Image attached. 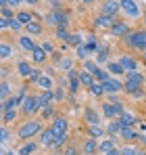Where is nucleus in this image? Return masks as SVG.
I'll use <instances>...</instances> for the list:
<instances>
[{
    "label": "nucleus",
    "instance_id": "28",
    "mask_svg": "<svg viewBox=\"0 0 146 155\" xmlns=\"http://www.w3.org/2000/svg\"><path fill=\"white\" fill-rule=\"evenodd\" d=\"M23 29H25V34H29V36H40V34L44 31V25H42L40 21H36V19H33V21H31V23H27Z\"/></svg>",
    "mask_w": 146,
    "mask_h": 155
},
{
    "label": "nucleus",
    "instance_id": "20",
    "mask_svg": "<svg viewBox=\"0 0 146 155\" xmlns=\"http://www.w3.org/2000/svg\"><path fill=\"white\" fill-rule=\"evenodd\" d=\"M13 54H15V44H11V42L4 38L2 44H0V57H2V61H8Z\"/></svg>",
    "mask_w": 146,
    "mask_h": 155
},
{
    "label": "nucleus",
    "instance_id": "4",
    "mask_svg": "<svg viewBox=\"0 0 146 155\" xmlns=\"http://www.w3.org/2000/svg\"><path fill=\"white\" fill-rule=\"evenodd\" d=\"M46 23L52 27H67L69 25V13L65 8H52L46 15Z\"/></svg>",
    "mask_w": 146,
    "mask_h": 155
},
{
    "label": "nucleus",
    "instance_id": "53",
    "mask_svg": "<svg viewBox=\"0 0 146 155\" xmlns=\"http://www.w3.org/2000/svg\"><path fill=\"white\" fill-rule=\"evenodd\" d=\"M79 2H81V4H92L94 0H79Z\"/></svg>",
    "mask_w": 146,
    "mask_h": 155
},
{
    "label": "nucleus",
    "instance_id": "14",
    "mask_svg": "<svg viewBox=\"0 0 146 155\" xmlns=\"http://www.w3.org/2000/svg\"><path fill=\"white\" fill-rule=\"evenodd\" d=\"M17 44H19V48L25 52H31L38 44H36V40H33V36H29V34H21L19 38H17Z\"/></svg>",
    "mask_w": 146,
    "mask_h": 155
},
{
    "label": "nucleus",
    "instance_id": "22",
    "mask_svg": "<svg viewBox=\"0 0 146 155\" xmlns=\"http://www.w3.org/2000/svg\"><path fill=\"white\" fill-rule=\"evenodd\" d=\"M119 136H121L125 143H136V140L140 138V134L136 132V128H134V126H125V128L121 130V134H119Z\"/></svg>",
    "mask_w": 146,
    "mask_h": 155
},
{
    "label": "nucleus",
    "instance_id": "1",
    "mask_svg": "<svg viewBox=\"0 0 146 155\" xmlns=\"http://www.w3.org/2000/svg\"><path fill=\"white\" fill-rule=\"evenodd\" d=\"M42 122H44L42 117H31V120L21 122V126L17 128V136H19V140L27 143V140L40 136V132L44 130V124H42Z\"/></svg>",
    "mask_w": 146,
    "mask_h": 155
},
{
    "label": "nucleus",
    "instance_id": "18",
    "mask_svg": "<svg viewBox=\"0 0 146 155\" xmlns=\"http://www.w3.org/2000/svg\"><path fill=\"white\" fill-rule=\"evenodd\" d=\"M109 31H111V34H113L115 38H125V36H127V34H129L132 29H129V25H127L125 21H119V19H117V21H115V25L111 27Z\"/></svg>",
    "mask_w": 146,
    "mask_h": 155
},
{
    "label": "nucleus",
    "instance_id": "55",
    "mask_svg": "<svg viewBox=\"0 0 146 155\" xmlns=\"http://www.w3.org/2000/svg\"><path fill=\"white\" fill-rule=\"evenodd\" d=\"M140 155H146V149H142V151H140Z\"/></svg>",
    "mask_w": 146,
    "mask_h": 155
},
{
    "label": "nucleus",
    "instance_id": "48",
    "mask_svg": "<svg viewBox=\"0 0 146 155\" xmlns=\"http://www.w3.org/2000/svg\"><path fill=\"white\" fill-rule=\"evenodd\" d=\"M8 138H11V130L8 126H2V143H8Z\"/></svg>",
    "mask_w": 146,
    "mask_h": 155
},
{
    "label": "nucleus",
    "instance_id": "38",
    "mask_svg": "<svg viewBox=\"0 0 146 155\" xmlns=\"http://www.w3.org/2000/svg\"><path fill=\"white\" fill-rule=\"evenodd\" d=\"M40 117L52 122V120L56 117V115H54V105H50V107H42V109H40Z\"/></svg>",
    "mask_w": 146,
    "mask_h": 155
},
{
    "label": "nucleus",
    "instance_id": "40",
    "mask_svg": "<svg viewBox=\"0 0 146 155\" xmlns=\"http://www.w3.org/2000/svg\"><path fill=\"white\" fill-rule=\"evenodd\" d=\"M90 94H92V97H102V94H106L104 88H102V82H98V80H96V82L90 86Z\"/></svg>",
    "mask_w": 146,
    "mask_h": 155
},
{
    "label": "nucleus",
    "instance_id": "54",
    "mask_svg": "<svg viewBox=\"0 0 146 155\" xmlns=\"http://www.w3.org/2000/svg\"><path fill=\"white\" fill-rule=\"evenodd\" d=\"M142 61H144V63H146V51L142 52Z\"/></svg>",
    "mask_w": 146,
    "mask_h": 155
},
{
    "label": "nucleus",
    "instance_id": "21",
    "mask_svg": "<svg viewBox=\"0 0 146 155\" xmlns=\"http://www.w3.org/2000/svg\"><path fill=\"white\" fill-rule=\"evenodd\" d=\"M31 61H33L36 65H42V63L48 61V52L44 51L42 46H36V48L31 51Z\"/></svg>",
    "mask_w": 146,
    "mask_h": 155
},
{
    "label": "nucleus",
    "instance_id": "52",
    "mask_svg": "<svg viewBox=\"0 0 146 155\" xmlns=\"http://www.w3.org/2000/svg\"><path fill=\"white\" fill-rule=\"evenodd\" d=\"M25 4H31V6H36V4H40V0H25Z\"/></svg>",
    "mask_w": 146,
    "mask_h": 155
},
{
    "label": "nucleus",
    "instance_id": "19",
    "mask_svg": "<svg viewBox=\"0 0 146 155\" xmlns=\"http://www.w3.org/2000/svg\"><path fill=\"white\" fill-rule=\"evenodd\" d=\"M109 52H111L109 44L98 42V46H96V63L98 65H100V63H109Z\"/></svg>",
    "mask_w": 146,
    "mask_h": 155
},
{
    "label": "nucleus",
    "instance_id": "24",
    "mask_svg": "<svg viewBox=\"0 0 146 155\" xmlns=\"http://www.w3.org/2000/svg\"><path fill=\"white\" fill-rule=\"evenodd\" d=\"M17 71H19L21 78H25V80L29 82V78H31V74H33V67H31L29 61H19V63H17Z\"/></svg>",
    "mask_w": 146,
    "mask_h": 155
},
{
    "label": "nucleus",
    "instance_id": "10",
    "mask_svg": "<svg viewBox=\"0 0 146 155\" xmlns=\"http://www.w3.org/2000/svg\"><path fill=\"white\" fill-rule=\"evenodd\" d=\"M50 130L54 132V136H63L69 132V120L63 117V115H56L52 122H50Z\"/></svg>",
    "mask_w": 146,
    "mask_h": 155
},
{
    "label": "nucleus",
    "instance_id": "34",
    "mask_svg": "<svg viewBox=\"0 0 146 155\" xmlns=\"http://www.w3.org/2000/svg\"><path fill=\"white\" fill-rule=\"evenodd\" d=\"M119 120H121L123 128H125V126H136V122H138V120H136V115H134L132 111H127V109L121 113V117H119Z\"/></svg>",
    "mask_w": 146,
    "mask_h": 155
},
{
    "label": "nucleus",
    "instance_id": "3",
    "mask_svg": "<svg viewBox=\"0 0 146 155\" xmlns=\"http://www.w3.org/2000/svg\"><path fill=\"white\" fill-rule=\"evenodd\" d=\"M125 46L132 51H146V29H132L125 38H123Z\"/></svg>",
    "mask_w": 146,
    "mask_h": 155
},
{
    "label": "nucleus",
    "instance_id": "42",
    "mask_svg": "<svg viewBox=\"0 0 146 155\" xmlns=\"http://www.w3.org/2000/svg\"><path fill=\"white\" fill-rule=\"evenodd\" d=\"M63 155H81V147H75V145H67L63 149Z\"/></svg>",
    "mask_w": 146,
    "mask_h": 155
},
{
    "label": "nucleus",
    "instance_id": "51",
    "mask_svg": "<svg viewBox=\"0 0 146 155\" xmlns=\"http://www.w3.org/2000/svg\"><path fill=\"white\" fill-rule=\"evenodd\" d=\"M25 0H8V4H11V6H19V4H23Z\"/></svg>",
    "mask_w": 146,
    "mask_h": 155
},
{
    "label": "nucleus",
    "instance_id": "33",
    "mask_svg": "<svg viewBox=\"0 0 146 155\" xmlns=\"http://www.w3.org/2000/svg\"><path fill=\"white\" fill-rule=\"evenodd\" d=\"M15 17H17V21H19L23 27L36 19V17H33V13H29V11H17V15H15Z\"/></svg>",
    "mask_w": 146,
    "mask_h": 155
},
{
    "label": "nucleus",
    "instance_id": "25",
    "mask_svg": "<svg viewBox=\"0 0 146 155\" xmlns=\"http://www.w3.org/2000/svg\"><path fill=\"white\" fill-rule=\"evenodd\" d=\"M84 122H86L88 126H94V124H100L98 111H96V109H92V107H86V111H84Z\"/></svg>",
    "mask_w": 146,
    "mask_h": 155
},
{
    "label": "nucleus",
    "instance_id": "56",
    "mask_svg": "<svg viewBox=\"0 0 146 155\" xmlns=\"http://www.w3.org/2000/svg\"><path fill=\"white\" fill-rule=\"evenodd\" d=\"M52 155H61V153H52Z\"/></svg>",
    "mask_w": 146,
    "mask_h": 155
},
{
    "label": "nucleus",
    "instance_id": "49",
    "mask_svg": "<svg viewBox=\"0 0 146 155\" xmlns=\"http://www.w3.org/2000/svg\"><path fill=\"white\" fill-rule=\"evenodd\" d=\"M129 97H132V99H140V97H146V94H144V90L140 88V90H136V92H132Z\"/></svg>",
    "mask_w": 146,
    "mask_h": 155
},
{
    "label": "nucleus",
    "instance_id": "23",
    "mask_svg": "<svg viewBox=\"0 0 146 155\" xmlns=\"http://www.w3.org/2000/svg\"><path fill=\"white\" fill-rule=\"evenodd\" d=\"M121 130H123V124H121L119 117H117V120H111V122L106 124V134H109V136H115V138H117V136L121 134Z\"/></svg>",
    "mask_w": 146,
    "mask_h": 155
},
{
    "label": "nucleus",
    "instance_id": "43",
    "mask_svg": "<svg viewBox=\"0 0 146 155\" xmlns=\"http://www.w3.org/2000/svg\"><path fill=\"white\" fill-rule=\"evenodd\" d=\"M88 52H90V48H88V46H84V44H81V46H77V48H75V57H77V59H79V61H81V59H84V61H86V57H88Z\"/></svg>",
    "mask_w": 146,
    "mask_h": 155
},
{
    "label": "nucleus",
    "instance_id": "46",
    "mask_svg": "<svg viewBox=\"0 0 146 155\" xmlns=\"http://www.w3.org/2000/svg\"><path fill=\"white\" fill-rule=\"evenodd\" d=\"M17 13H13V8L11 6H2V19H13Z\"/></svg>",
    "mask_w": 146,
    "mask_h": 155
},
{
    "label": "nucleus",
    "instance_id": "27",
    "mask_svg": "<svg viewBox=\"0 0 146 155\" xmlns=\"http://www.w3.org/2000/svg\"><path fill=\"white\" fill-rule=\"evenodd\" d=\"M38 147H40V143H36V140H27V143H23V145L19 147L17 153H19V155H33L36 151H38Z\"/></svg>",
    "mask_w": 146,
    "mask_h": 155
},
{
    "label": "nucleus",
    "instance_id": "29",
    "mask_svg": "<svg viewBox=\"0 0 146 155\" xmlns=\"http://www.w3.org/2000/svg\"><path fill=\"white\" fill-rule=\"evenodd\" d=\"M19 111H21V109H8V111H2V126L13 124V122L19 117Z\"/></svg>",
    "mask_w": 146,
    "mask_h": 155
},
{
    "label": "nucleus",
    "instance_id": "17",
    "mask_svg": "<svg viewBox=\"0 0 146 155\" xmlns=\"http://www.w3.org/2000/svg\"><path fill=\"white\" fill-rule=\"evenodd\" d=\"M98 153V138H86L81 143V155H96Z\"/></svg>",
    "mask_w": 146,
    "mask_h": 155
},
{
    "label": "nucleus",
    "instance_id": "16",
    "mask_svg": "<svg viewBox=\"0 0 146 155\" xmlns=\"http://www.w3.org/2000/svg\"><path fill=\"white\" fill-rule=\"evenodd\" d=\"M115 17H109V15H98L96 19H94V29H111V27L115 25Z\"/></svg>",
    "mask_w": 146,
    "mask_h": 155
},
{
    "label": "nucleus",
    "instance_id": "45",
    "mask_svg": "<svg viewBox=\"0 0 146 155\" xmlns=\"http://www.w3.org/2000/svg\"><path fill=\"white\" fill-rule=\"evenodd\" d=\"M81 42H84V38H81L79 34H73L71 40H69V44H71V46H75V48H77V46H81Z\"/></svg>",
    "mask_w": 146,
    "mask_h": 155
},
{
    "label": "nucleus",
    "instance_id": "37",
    "mask_svg": "<svg viewBox=\"0 0 146 155\" xmlns=\"http://www.w3.org/2000/svg\"><path fill=\"white\" fill-rule=\"evenodd\" d=\"M140 147L138 145H134V143H125L121 147V155H140Z\"/></svg>",
    "mask_w": 146,
    "mask_h": 155
},
{
    "label": "nucleus",
    "instance_id": "6",
    "mask_svg": "<svg viewBox=\"0 0 146 155\" xmlns=\"http://www.w3.org/2000/svg\"><path fill=\"white\" fill-rule=\"evenodd\" d=\"M100 109H102V115L106 120H117V117H121V113L125 111L121 101H104V103L100 105Z\"/></svg>",
    "mask_w": 146,
    "mask_h": 155
},
{
    "label": "nucleus",
    "instance_id": "32",
    "mask_svg": "<svg viewBox=\"0 0 146 155\" xmlns=\"http://www.w3.org/2000/svg\"><path fill=\"white\" fill-rule=\"evenodd\" d=\"M54 34H56V40H61L65 44H69V40H71V36H73L67 27H54Z\"/></svg>",
    "mask_w": 146,
    "mask_h": 155
},
{
    "label": "nucleus",
    "instance_id": "47",
    "mask_svg": "<svg viewBox=\"0 0 146 155\" xmlns=\"http://www.w3.org/2000/svg\"><path fill=\"white\" fill-rule=\"evenodd\" d=\"M40 46H42V48H44V51L48 52H52V54H54V44H52V42H42V44H40Z\"/></svg>",
    "mask_w": 146,
    "mask_h": 155
},
{
    "label": "nucleus",
    "instance_id": "41",
    "mask_svg": "<svg viewBox=\"0 0 146 155\" xmlns=\"http://www.w3.org/2000/svg\"><path fill=\"white\" fill-rule=\"evenodd\" d=\"M88 132H90L92 138H98V136H102L106 132V128H102L100 124H94V126H88Z\"/></svg>",
    "mask_w": 146,
    "mask_h": 155
},
{
    "label": "nucleus",
    "instance_id": "13",
    "mask_svg": "<svg viewBox=\"0 0 146 155\" xmlns=\"http://www.w3.org/2000/svg\"><path fill=\"white\" fill-rule=\"evenodd\" d=\"M33 86H36L40 92H44V90H54V88H56V86H54V78L50 76L48 71H42V76L33 82Z\"/></svg>",
    "mask_w": 146,
    "mask_h": 155
},
{
    "label": "nucleus",
    "instance_id": "31",
    "mask_svg": "<svg viewBox=\"0 0 146 155\" xmlns=\"http://www.w3.org/2000/svg\"><path fill=\"white\" fill-rule=\"evenodd\" d=\"M79 82H81V86H84V88H90V86H92V84L96 82V78L92 76L90 71L81 69V71H79Z\"/></svg>",
    "mask_w": 146,
    "mask_h": 155
},
{
    "label": "nucleus",
    "instance_id": "44",
    "mask_svg": "<svg viewBox=\"0 0 146 155\" xmlns=\"http://www.w3.org/2000/svg\"><path fill=\"white\" fill-rule=\"evenodd\" d=\"M65 99V92H63V86H56L54 88V103H61Z\"/></svg>",
    "mask_w": 146,
    "mask_h": 155
},
{
    "label": "nucleus",
    "instance_id": "11",
    "mask_svg": "<svg viewBox=\"0 0 146 155\" xmlns=\"http://www.w3.org/2000/svg\"><path fill=\"white\" fill-rule=\"evenodd\" d=\"M119 11H121V0H102V4H100V15L117 17Z\"/></svg>",
    "mask_w": 146,
    "mask_h": 155
},
{
    "label": "nucleus",
    "instance_id": "39",
    "mask_svg": "<svg viewBox=\"0 0 146 155\" xmlns=\"http://www.w3.org/2000/svg\"><path fill=\"white\" fill-rule=\"evenodd\" d=\"M73 59H69V57H59V67L61 69H67V71H71V69H75L73 67Z\"/></svg>",
    "mask_w": 146,
    "mask_h": 155
},
{
    "label": "nucleus",
    "instance_id": "8",
    "mask_svg": "<svg viewBox=\"0 0 146 155\" xmlns=\"http://www.w3.org/2000/svg\"><path fill=\"white\" fill-rule=\"evenodd\" d=\"M102 88H104V92L106 94H119V92H123V82L121 80H117V78L109 76L106 80H102Z\"/></svg>",
    "mask_w": 146,
    "mask_h": 155
},
{
    "label": "nucleus",
    "instance_id": "5",
    "mask_svg": "<svg viewBox=\"0 0 146 155\" xmlns=\"http://www.w3.org/2000/svg\"><path fill=\"white\" fill-rule=\"evenodd\" d=\"M144 86V76L140 71H132V74H125V82H123V92L132 94L136 90H140Z\"/></svg>",
    "mask_w": 146,
    "mask_h": 155
},
{
    "label": "nucleus",
    "instance_id": "7",
    "mask_svg": "<svg viewBox=\"0 0 146 155\" xmlns=\"http://www.w3.org/2000/svg\"><path fill=\"white\" fill-rule=\"evenodd\" d=\"M121 13L125 17H132V19H140L142 17V11H140L136 0H121Z\"/></svg>",
    "mask_w": 146,
    "mask_h": 155
},
{
    "label": "nucleus",
    "instance_id": "50",
    "mask_svg": "<svg viewBox=\"0 0 146 155\" xmlns=\"http://www.w3.org/2000/svg\"><path fill=\"white\" fill-rule=\"evenodd\" d=\"M106 155H121V149H119V147H115V149H111Z\"/></svg>",
    "mask_w": 146,
    "mask_h": 155
},
{
    "label": "nucleus",
    "instance_id": "15",
    "mask_svg": "<svg viewBox=\"0 0 146 155\" xmlns=\"http://www.w3.org/2000/svg\"><path fill=\"white\" fill-rule=\"evenodd\" d=\"M54 140H56V136H54V132L48 128H44L42 132H40V147H46V149H52V145H54Z\"/></svg>",
    "mask_w": 146,
    "mask_h": 155
},
{
    "label": "nucleus",
    "instance_id": "26",
    "mask_svg": "<svg viewBox=\"0 0 146 155\" xmlns=\"http://www.w3.org/2000/svg\"><path fill=\"white\" fill-rule=\"evenodd\" d=\"M115 147H117V138H115V136H109L106 140H102V143L98 145V153H100V155H106L111 149H115Z\"/></svg>",
    "mask_w": 146,
    "mask_h": 155
},
{
    "label": "nucleus",
    "instance_id": "30",
    "mask_svg": "<svg viewBox=\"0 0 146 155\" xmlns=\"http://www.w3.org/2000/svg\"><path fill=\"white\" fill-rule=\"evenodd\" d=\"M38 97H40V105H42V107H50V105H54V90L38 92Z\"/></svg>",
    "mask_w": 146,
    "mask_h": 155
},
{
    "label": "nucleus",
    "instance_id": "35",
    "mask_svg": "<svg viewBox=\"0 0 146 155\" xmlns=\"http://www.w3.org/2000/svg\"><path fill=\"white\" fill-rule=\"evenodd\" d=\"M13 97V88H11V84L6 82V78L2 80V86H0V99H2V103L6 101V99H11Z\"/></svg>",
    "mask_w": 146,
    "mask_h": 155
},
{
    "label": "nucleus",
    "instance_id": "36",
    "mask_svg": "<svg viewBox=\"0 0 146 155\" xmlns=\"http://www.w3.org/2000/svg\"><path fill=\"white\" fill-rule=\"evenodd\" d=\"M106 69H109V76L113 74V76H123L125 71H123V67L119 65V61H109L106 63Z\"/></svg>",
    "mask_w": 146,
    "mask_h": 155
},
{
    "label": "nucleus",
    "instance_id": "9",
    "mask_svg": "<svg viewBox=\"0 0 146 155\" xmlns=\"http://www.w3.org/2000/svg\"><path fill=\"white\" fill-rule=\"evenodd\" d=\"M81 69L90 71V74L96 78L98 82H102V80H106V78H109V74H106V71H104V69L98 65L96 61H90V59H86V61H84V67H81Z\"/></svg>",
    "mask_w": 146,
    "mask_h": 155
},
{
    "label": "nucleus",
    "instance_id": "2",
    "mask_svg": "<svg viewBox=\"0 0 146 155\" xmlns=\"http://www.w3.org/2000/svg\"><path fill=\"white\" fill-rule=\"evenodd\" d=\"M40 109H42L40 97H38L36 92H29V94L25 97V101L21 103V115H23L25 120H31V117H36V115L40 113Z\"/></svg>",
    "mask_w": 146,
    "mask_h": 155
},
{
    "label": "nucleus",
    "instance_id": "12",
    "mask_svg": "<svg viewBox=\"0 0 146 155\" xmlns=\"http://www.w3.org/2000/svg\"><path fill=\"white\" fill-rule=\"evenodd\" d=\"M119 65L123 67L125 74H132V71H138L140 61H138L134 54H121V57H119Z\"/></svg>",
    "mask_w": 146,
    "mask_h": 155
}]
</instances>
